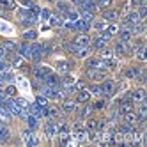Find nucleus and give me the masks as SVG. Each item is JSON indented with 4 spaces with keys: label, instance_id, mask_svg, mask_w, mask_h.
Returning a JSON list of instances; mask_svg holds the SVG:
<instances>
[{
    "label": "nucleus",
    "instance_id": "obj_17",
    "mask_svg": "<svg viewBox=\"0 0 147 147\" xmlns=\"http://www.w3.org/2000/svg\"><path fill=\"white\" fill-rule=\"evenodd\" d=\"M145 99V90L144 89H136L131 92V101H136V103H142Z\"/></svg>",
    "mask_w": 147,
    "mask_h": 147
},
{
    "label": "nucleus",
    "instance_id": "obj_51",
    "mask_svg": "<svg viewBox=\"0 0 147 147\" xmlns=\"http://www.w3.org/2000/svg\"><path fill=\"white\" fill-rule=\"evenodd\" d=\"M50 11H48V9H43V11H41V18H43L45 20V22H48V20H50Z\"/></svg>",
    "mask_w": 147,
    "mask_h": 147
},
{
    "label": "nucleus",
    "instance_id": "obj_25",
    "mask_svg": "<svg viewBox=\"0 0 147 147\" xmlns=\"http://www.w3.org/2000/svg\"><path fill=\"white\" fill-rule=\"evenodd\" d=\"M69 69H71V64H69V62H59V64H57V71L62 73V75H67Z\"/></svg>",
    "mask_w": 147,
    "mask_h": 147
},
{
    "label": "nucleus",
    "instance_id": "obj_28",
    "mask_svg": "<svg viewBox=\"0 0 147 147\" xmlns=\"http://www.w3.org/2000/svg\"><path fill=\"white\" fill-rule=\"evenodd\" d=\"M2 48H4L5 51H7V50H9V51H18V45L14 43V41H5Z\"/></svg>",
    "mask_w": 147,
    "mask_h": 147
},
{
    "label": "nucleus",
    "instance_id": "obj_33",
    "mask_svg": "<svg viewBox=\"0 0 147 147\" xmlns=\"http://www.w3.org/2000/svg\"><path fill=\"white\" fill-rule=\"evenodd\" d=\"M0 5H2L4 9H14L16 7L14 0H0Z\"/></svg>",
    "mask_w": 147,
    "mask_h": 147
},
{
    "label": "nucleus",
    "instance_id": "obj_46",
    "mask_svg": "<svg viewBox=\"0 0 147 147\" xmlns=\"http://www.w3.org/2000/svg\"><path fill=\"white\" fill-rule=\"evenodd\" d=\"M36 36H37L36 30H27V32L23 34V37H25V39H36Z\"/></svg>",
    "mask_w": 147,
    "mask_h": 147
},
{
    "label": "nucleus",
    "instance_id": "obj_30",
    "mask_svg": "<svg viewBox=\"0 0 147 147\" xmlns=\"http://www.w3.org/2000/svg\"><path fill=\"white\" fill-rule=\"evenodd\" d=\"M138 73H140V69H136V67H129V69H126V78H136L138 76Z\"/></svg>",
    "mask_w": 147,
    "mask_h": 147
},
{
    "label": "nucleus",
    "instance_id": "obj_36",
    "mask_svg": "<svg viewBox=\"0 0 147 147\" xmlns=\"http://www.w3.org/2000/svg\"><path fill=\"white\" fill-rule=\"evenodd\" d=\"M105 30H107V34H108V36H115V34H119V27H117V25H108Z\"/></svg>",
    "mask_w": 147,
    "mask_h": 147
},
{
    "label": "nucleus",
    "instance_id": "obj_31",
    "mask_svg": "<svg viewBox=\"0 0 147 147\" xmlns=\"http://www.w3.org/2000/svg\"><path fill=\"white\" fill-rule=\"evenodd\" d=\"M119 36H121L122 43H129V41H131V34L128 32V30H119Z\"/></svg>",
    "mask_w": 147,
    "mask_h": 147
},
{
    "label": "nucleus",
    "instance_id": "obj_58",
    "mask_svg": "<svg viewBox=\"0 0 147 147\" xmlns=\"http://www.w3.org/2000/svg\"><path fill=\"white\" fill-rule=\"evenodd\" d=\"M0 16H2V11H0Z\"/></svg>",
    "mask_w": 147,
    "mask_h": 147
},
{
    "label": "nucleus",
    "instance_id": "obj_52",
    "mask_svg": "<svg viewBox=\"0 0 147 147\" xmlns=\"http://www.w3.org/2000/svg\"><path fill=\"white\" fill-rule=\"evenodd\" d=\"M105 105H107V101H103V99H101V101H98V103H96V108L99 110V108H103V107H105Z\"/></svg>",
    "mask_w": 147,
    "mask_h": 147
},
{
    "label": "nucleus",
    "instance_id": "obj_20",
    "mask_svg": "<svg viewBox=\"0 0 147 147\" xmlns=\"http://www.w3.org/2000/svg\"><path fill=\"white\" fill-rule=\"evenodd\" d=\"M0 121H4V122L11 121V112L4 107V103H0Z\"/></svg>",
    "mask_w": 147,
    "mask_h": 147
},
{
    "label": "nucleus",
    "instance_id": "obj_15",
    "mask_svg": "<svg viewBox=\"0 0 147 147\" xmlns=\"http://www.w3.org/2000/svg\"><path fill=\"white\" fill-rule=\"evenodd\" d=\"M50 73H51V71H50L48 67H36V69H34L36 78H37V80H41V82H45V78L50 75Z\"/></svg>",
    "mask_w": 147,
    "mask_h": 147
},
{
    "label": "nucleus",
    "instance_id": "obj_47",
    "mask_svg": "<svg viewBox=\"0 0 147 147\" xmlns=\"http://www.w3.org/2000/svg\"><path fill=\"white\" fill-rule=\"evenodd\" d=\"M94 28L99 30V32H103V30L107 28V23H103V22H94Z\"/></svg>",
    "mask_w": 147,
    "mask_h": 147
},
{
    "label": "nucleus",
    "instance_id": "obj_24",
    "mask_svg": "<svg viewBox=\"0 0 147 147\" xmlns=\"http://www.w3.org/2000/svg\"><path fill=\"white\" fill-rule=\"evenodd\" d=\"M45 131H46V136H48V138H53L55 133L59 131V128H57L55 124H51V122H50V124H46V129H45Z\"/></svg>",
    "mask_w": 147,
    "mask_h": 147
},
{
    "label": "nucleus",
    "instance_id": "obj_8",
    "mask_svg": "<svg viewBox=\"0 0 147 147\" xmlns=\"http://www.w3.org/2000/svg\"><path fill=\"white\" fill-rule=\"evenodd\" d=\"M129 43H122V41H119V43H115V51H117L119 55H129L133 48H128Z\"/></svg>",
    "mask_w": 147,
    "mask_h": 147
},
{
    "label": "nucleus",
    "instance_id": "obj_35",
    "mask_svg": "<svg viewBox=\"0 0 147 147\" xmlns=\"http://www.w3.org/2000/svg\"><path fill=\"white\" fill-rule=\"evenodd\" d=\"M112 2L113 0H98V9H107V7H110L112 5Z\"/></svg>",
    "mask_w": 147,
    "mask_h": 147
},
{
    "label": "nucleus",
    "instance_id": "obj_48",
    "mask_svg": "<svg viewBox=\"0 0 147 147\" xmlns=\"http://www.w3.org/2000/svg\"><path fill=\"white\" fill-rule=\"evenodd\" d=\"M13 66H14V67H23V60H22V57H14V59H13Z\"/></svg>",
    "mask_w": 147,
    "mask_h": 147
},
{
    "label": "nucleus",
    "instance_id": "obj_57",
    "mask_svg": "<svg viewBox=\"0 0 147 147\" xmlns=\"http://www.w3.org/2000/svg\"><path fill=\"white\" fill-rule=\"evenodd\" d=\"M48 2H57V0H48Z\"/></svg>",
    "mask_w": 147,
    "mask_h": 147
},
{
    "label": "nucleus",
    "instance_id": "obj_19",
    "mask_svg": "<svg viewBox=\"0 0 147 147\" xmlns=\"http://www.w3.org/2000/svg\"><path fill=\"white\" fill-rule=\"evenodd\" d=\"M129 110H133V101H121L119 103V113H126V112H129Z\"/></svg>",
    "mask_w": 147,
    "mask_h": 147
},
{
    "label": "nucleus",
    "instance_id": "obj_11",
    "mask_svg": "<svg viewBox=\"0 0 147 147\" xmlns=\"http://www.w3.org/2000/svg\"><path fill=\"white\" fill-rule=\"evenodd\" d=\"M45 85H50V87L57 89V87H60V80H59V76H57V75H53V73H50V75L45 78Z\"/></svg>",
    "mask_w": 147,
    "mask_h": 147
},
{
    "label": "nucleus",
    "instance_id": "obj_39",
    "mask_svg": "<svg viewBox=\"0 0 147 147\" xmlns=\"http://www.w3.org/2000/svg\"><path fill=\"white\" fill-rule=\"evenodd\" d=\"M57 9H59V11H62V13L71 11V9H69V4H66V2H57Z\"/></svg>",
    "mask_w": 147,
    "mask_h": 147
},
{
    "label": "nucleus",
    "instance_id": "obj_50",
    "mask_svg": "<svg viewBox=\"0 0 147 147\" xmlns=\"http://www.w3.org/2000/svg\"><path fill=\"white\" fill-rule=\"evenodd\" d=\"M5 94H7V96H14V94H16V87L14 85H9L5 89Z\"/></svg>",
    "mask_w": 147,
    "mask_h": 147
},
{
    "label": "nucleus",
    "instance_id": "obj_44",
    "mask_svg": "<svg viewBox=\"0 0 147 147\" xmlns=\"http://www.w3.org/2000/svg\"><path fill=\"white\" fill-rule=\"evenodd\" d=\"M90 113H92V107H90V105H87V107H85V108L82 110V119H85V117H89Z\"/></svg>",
    "mask_w": 147,
    "mask_h": 147
},
{
    "label": "nucleus",
    "instance_id": "obj_4",
    "mask_svg": "<svg viewBox=\"0 0 147 147\" xmlns=\"http://www.w3.org/2000/svg\"><path fill=\"white\" fill-rule=\"evenodd\" d=\"M115 89H117V85H115L112 80H105V82L101 83L103 96H113V94H115Z\"/></svg>",
    "mask_w": 147,
    "mask_h": 147
},
{
    "label": "nucleus",
    "instance_id": "obj_12",
    "mask_svg": "<svg viewBox=\"0 0 147 147\" xmlns=\"http://www.w3.org/2000/svg\"><path fill=\"white\" fill-rule=\"evenodd\" d=\"M87 76L92 78V80H105V76H107V71H99V69H89L87 71Z\"/></svg>",
    "mask_w": 147,
    "mask_h": 147
},
{
    "label": "nucleus",
    "instance_id": "obj_29",
    "mask_svg": "<svg viewBox=\"0 0 147 147\" xmlns=\"http://www.w3.org/2000/svg\"><path fill=\"white\" fill-rule=\"evenodd\" d=\"M126 22H128V23H131V25L138 23V22H140V16H138V13H136V11L129 13V16H128V20H126Z\"/></svg>",
    "mask_w": 147,
    "mask_h": 147
},
{
    "label": "nucleus",
    "instance_id": "obj_38",
    "mask_svg": "<svg viewBox=\"0 0 147 147\" xmlns=\"http://www.w3.org/2000/svg\"><path fill=\"white\" fill-rule=\"evenodd\" d=\"M82 18H83V22H87V23H90L92 20H94V16H92V13H89V11H85L83 9V13H82Z\"/></svg>",
    "mask_w": 147,
    "mask_h": 147
},
{
    "label": "nucleus",
    "instance_id": "obj_1",
    "mask_svg": "<svg viewBox=\"0 0 147 147\" xmlns=\"http://www.w3.org/2000/svg\"><path fill=\"white\" fill-rule=\"evenodd\" d=\"M4 103V107L9 110V112H11L13 115H18V117H23V119H27V115H28V110H23L22 107H20V105L14 101V99H4L2 101Z\"/></svg>",
    "mask_w": 147,
    "mask_h": 147
},
{
    "label": "nucleus",
    "instance_id": "obj_14",
    "mask_svg": "<svg viewBox=\"0 0 147 147\" xmlns=\"http://www.w3.org/2000/svg\"><path fill=\"white\" fill-rule=\"evenodd\" d=\"M80 7L85 9V11H89V13H96V11H98V5L94 4V0H82Z\"/></svg>",
    "mask_w": 147,
    "mask_h": 147
},
{
    "label": "nucleus",
    "instance_id": "obj_54",
    "mask_svg": "<svg viewBox=\"0 0 147 147\" xmlns=\"http://www.w3.org/2000/svg\"><path fill=\"white\" fill-rule=\"evenodd\" d=\"M5 55H7V51H5L2 46H0V59H2V57H5Z\"/></svg>",
    "mask_w": 147,
    "mask_h": 147
},
{
    "label": "nucleus",
    "instance_id": "obj_13",
    "mask_svg": "<svg viewBox=\"0 0 147 147\" xmlns=\"http://www.w3.org/2000/svg\"><path fill=\"white\" fill-rule=\"evenodd\" d=\"M30 48H32V60H41L43 59V48H41V45L34 43V45H30Z\"/></svg>",
    "mask_w": 147,
    "mask_h": 147
},
{
    "label": "nucleus",
    "instance_id": "obj_45",
    "mask_svg": "<svg viewBox=\"0 0 147 147\" xmlns=\"http://www.w3.org/2000/svg\"><path fill=\"white\" fill-rule=\"evenodd\" d=\"M37 105H39V107H45V108H46V107H48V98H46V96H39V98H37Z\"/></svg>",
    "mask_w": 147,
    "mask_h": 147
},
{
    "label": "nucleus",
    "instance_id": "obj_34",
    "mask_svg": "<svg viewBox=\"0 0 147 147\" xmlns=\"http://www.w3.org/2000/svg\"><path fill=\"white\" fill-rule=\"evenodd\" d=\"M89 140H90V142H94V144H98V142L101 140V133H99V129H98V131L94 129V133H92V135H89Z\"/></svg>",
    "mask_w": 147,
    "mask_h": 147
},
{
    "label": "nucleus",
    "instance_id": "obj_26",
    "mask_svg": "<svg viewBox=\"0 0 147 147\" xmlns=\"http://www.w3.org/2000/svg\"><path fill=\"white\" fill-rule=\"evenodd\" d=\"M124 119H126V122H129V124H135L136 121H138V117H136V113H135L133 110L126 112V113H124Z\"/></svg>",
    "mask_w": 147,
    "mask_h": 147
},
{
    "label": "nucleus",
    "instance_id": "obj_7",
    "mask_svg": "<svg viewBox=\"0 0 147 147\" xmlns=\"http://www.w3.org/2000/svg\"><path fill=\"white\" fill-rule=\"evenodd\" d=\"M18 51H20V55H22V57L32 60V48H30V45H28V43H22V45H18Z\"/></svg>",
    "mask_w": 147,
    "mask_h": 147
},
{
    "label": "nucleus",
    "instance_id": "obj_40",
    "mask_svg": "<svg viewBox=\"0 0 147 147\" xmlns=\"http://www.w3.org/2000/svg\"><path fill=\"white\" fill-rule=\"evenodd\" d=\"M46 115L50 119H57L59 117V108H50V110H46Z\"/></svg>",
    "mask_w": 147,
    "mask_h": 147
},
{
    "label": "nucleus",
    "instance_id": "obj_9",
    "mask_svg": "<svg viewBox=\"0 0 147 147\" xmlns=\"http://www.w3.org/2000/svg\"><path fill=\"white\" fill-rule=\"evenodd\" d=\"M108 39H110V36H108V34L98 36L96 39H94V48H98V50H103V48H107V43H108Z\"/></svg>",
    "mask_w": 147,
    "mask_h": 147
},
{
    "label": "nucleus",
    "instance_id": "obj_37",
    "mask_svg": "<svg viewBox=\"0 0 147 147\" xmlns=\"http://www.w3.org/2000/svg\"><path fill=\"white\" fill-rule=\"evenodd\" d=\"M39 144V140H37V136L34 135V131L30 133V136H28V140H27V144L25 145H37Z\"/></svg>",
    "mask_w": 147,
    "mask_h": 147
},
{
    "label": "nucleus",
    "instance_id": "obj_55",
    "mask_svg": "<svg viewBox=\"0 0 147 147\" xmlns=\"http://www.w3.org/2000/svg\"><path fill=\"white\" fill-rule=\"evenodd\" d=\"M23 4H25V5H28V7H32V5H34L32 0H23Z\"/></svg>",
    "mask_w": 147,
    "mask_h": 147
},
{
    "label": "nucleus",
    "instance_id": "obj_5",
    "mask_svg": "<svg viewBox=\"0 0 147 147\" xmlns=\"http://www.w3.org/2000/svg\"><path fill=\"white\" fill-rule=\"evenodd\" d=\"M59 140H60V145H67L69 144V128L66 124H62L59 128Z\"/></svg>",
    "mask_w": 147,
    "mask_h": 147
},
{
    "label": "nucleus",
    "instance_id": "obj_32",
    "mask_svg": "<svg viewBox=\"0 0 147 147\" xmlns=\"http://www.w3.org/2000/svg\"><path fill=\"white\" fill-rule=\"evenodd\" d=\"M112 57H113V50H108V48H103L101 50V59L103 60H108Z\"/></svg>",
    "mask_w": 147,
    "mask_h": 147
},
{
    "label": "nucleus",
    "instance_id": "obj_10",
    "mask_svg": "<svg viewBox=\"0 0 147 147\" xmlns=\"http://www.w3.org/2000/svg\"><path fill=\"white\" fill-rule=\"evenodd\" d=\"M78 48H83V46H89L90 45V37L87 36V34H80V36H76L75 37V41H73Z\"/></svg>",
    "mask_w": 147,
    "mask_h": 147
},
{
    "label": "nucleus",
    "instance_id": "obj_53",
    "mask_svg": "<svg viewBox=\"0 0 147 147\" xmlns=\"http://www.w3.org/2000/svg\"><path fill=\"white\" fill-rule=\"evenodd\" d=\"M131 5L133 7H140L142 4H140V0H131Z\"/></svg>",
    "mask_w": 147,
    "mask_h": 147
},
{
    "label": "nucleus",
    "instance_id": "obj_49",
    "mask_svg": "<svg viewBox=\"0 0 147 147\" xmlns=\"http://www.w3.org/2000/svg\"><path fill=\"white\" fill-rule=\"evenodd\" d=\"M66 14L69 18V22H76V20H78V13H75V11H67Z\"/></svg>",
    "mask_w": 147,
    "mask_h": 147
},
{
    "label": "nucleus",
    "instance_id": "obj_3",
    "mask_svg": "<svg viewBox=\"0 0 147 147\" xmlns=\"http://www.w3.org/2000/svg\"><path fill=\"white\" fill-rule=\"evenodd\" d=\"M89 28H90V23L83 22V20H76V22L71 23V30H76V32H80V34H87Z\"/></svg>",
    "mask_w": 147,
    "mask_h": 147
},
{
    "label": "nucleus",
    "instance_id": "obj_56",
    "mask_svg": "<svg viewBox=\"0 0 147 147\" xmlns=\"http://www.w3.org/2000/svg\"><path fill=\"white\" fill-rule=\"evenodd\" d=\"M71 2H73V4H76V5H80V4H82V0H71Z\"/></svg>",
    "mask_w": 147,
    "mask_h": 147
},
{
    "label": "nucleus",
    "instance_id": "obj_2",
    "mask_svg": "<svg viewBox=\"0 0 147 147\" xmlns=\"http://www.w3.org/2000/svg\"><path fill=\"white\" fill-rule=\"evenodd\" d=\"M87 67H89V69L108 71V64H107V60H103V59H90V60L87 62Z\"/></svg>",
    "mask_w": 147,
    "mask_h": 147
},
{
    "label": "nucleus",
    "instance_id": "obj_6",
    "mask_svg": "<svg viewBox=\"0 0 147 147\" xmlns=\"http://www.w3.org/2000/svg\"><path fill=\"white\" fill-rule=\"evenodd\" d=\"M28 112L32 113L34 117H37V119H39V117H43V115H46V108H45V107H39L37 103L30 105V107H28Z\"/></svg>",
    "mask_w": 147,
    "mask_h": 147
},
{
    "label": "nucleus",
    "instance_id": "obj_27",
    "mask_svg": "<svg viewBox=\"0 0 147 147\" xmlns=\"http://www.w3.org/2000/svg\"><path fill=\"white\" fill-rule=\"evenodd\" d=\"M89 53H90V50H89L87 46H83V48H76V51H75V55H76V57H80V59L89 57Z\"/></svg>",
    "mask_w": 147,
    "mask_h": 147
},
{
    "label": "nucleus",
    "instance_id": "obj_42",
    "mask_svg": "<svg viewBox=\"0 0 147 147\" xmlns=\"http://www.w3.org/2000/svg\"><path fill=\"white\" fill-rule=\"evenodd\" d=\"M14 101H16V103H18V105H20V107H22L23 110H28V107H30V105H28V103H27L23 98H16Z\"/></svg>",
    "mask_w": 147,
    "mask_h": 147
},
{
    "label": "nucleus",
    "instance_id": "obj_21",
    "mask_svg": "<svg viewBox=\"0 0 147 147\" xmlns=\"http://www.w3.org/2000/svg\"><path fill=\"white\" fill-rule=\"evenodd\" d=\"M76 99H78L80 103H89V101H90V92H89V90H85V89H82V90L78 92Z\"/></svg>",
    "mask_w": 147,
    "mask_h": 147
},
{
    "label": "nucleus",
    "instance_id": "obj_23",
    "mask_svg": "<svg viewBox=\"0 0 147 147\" xmlns=\"http://www.w3.org/2000/svg\"><path fill=\"white\" fill-rule=\"evenodd\" d=\"M48 22H50V25H51V27H57V25H60V23H62V18H60V14H59V13H51Z\"/></svg>",
    "mask_w": 147,
    "mask_h": 147
},
{
    "label": "nucleus",
    "instance_id": "obj_18",
    "mask_svg": "<svg viewBox=\"0 0 147 147\" xmlns=\"http://www.w3.org/2000/svg\"><path fill=\"white\" fill-rule=\"evenodd\" d=\"M119 16H121L119 11H115V9H108V11H105V14H103V18L108 20V22H117Z\"/></svg>",
    "mask_w": 147,
    "mask_h": 147
},
{
    "label": "nucleus",
    "instance_id": "obj_41",
    "mask_svg": "<svg viewBox=\"0 0 147 147\" xmlns=\"http://www.w3.org/2000/svg\"><path fill=\"white\" fill-rule=\"evenodd\" d=\"M85 128H87V131H94V129L98 128V121H94V119L87 121V126H85Z\"/></svg>",
    "mask_w": 147,
    "mask_h": 147
},
{
    "label": "nucleus",
    "instance_id": "obj_16",
    "mask_svg": "<svg viewBox=\"0 0 147 147\" xmlns=\"http://www.w3.org/2000/svg\"><path fill=\"white\" fill-rule=\"evenodd\" d=\"M62 110H64L66 113H73L76 110V103L73 99H64V103H62Z\"/></svg>",
    "mask_w": 147,
    "mask_h": 147
},
{
    "label": "nucleus",
    "instance_id": "obj_22",
    "mask_svg": "<svg viewBox=\"0 0 147 147\" xmlns=\"http://www.w3.org/2000/svg\"><path fill=\"white\" fill-rule=\"evenodd\" d=\"M27 122H28V129H32V131H36L39 128L37 117H34V115H27Z\"/></svg>",
    "mask_w": 147,
    "mask_h": 147
},
{
    "label": "nucleus",
    "instance_id": "obj_43",
    "mask_svg": "<svg viewBox=\"0 0 147 147\" xmlns=\"http://www.w3.org/2000/svg\"><path fill=\"white\" fill-rule=\"evenodd\" d=\"M89 92H92V94H96V96H103V90H101V85H92Z\"/></svg>",
    "mask_w": 147,
    "mask_h": 147
}]
</instances>
